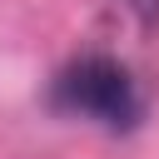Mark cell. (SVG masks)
<instances>
[{
    "instance_id": "6da1fadb",
    "label": "cell",
    "mask_w": 159,
    "mask_h": 159,
    "mask_svg": "<svg viewBox=\"0 0 159 159\" xmlns=\"http://www.w3.org/2000/svg\"><path fill=\"white\" fill-rule=\"evenodd\" d=\"M55 99H60V109L94 119L104 129H129L144 114V94H139L134 75L109 55H80L75 65H65V75L55 80Z\"/></svg>"
},
{
    "instance_id": "7a4b0ae2",
    "label": "cell",
    "mask_w": 159,
    "mask_h": 159,
    "mask_svg": "<svg viewBox=\"0 0 159 159\" xmlns=\"http://www.w3.org/2000/svg\"><path fill=\"white\" fill-rule=\"evenodd\" d=\"M124 5H129L144 25H154V20H159V0H124Z\"/></svg>"
}]
</instances>
